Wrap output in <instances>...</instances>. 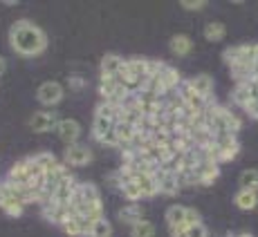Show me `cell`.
<instances>
[{"label":"cell","instance_id":"cell-3","mask_svg":"<svg viewBox=\"0 0 258 237\" xmlns=\"http://www.w3.org/2000/svg\"><path fill=\"white\" fill-rule=\"evenodd\" d=\"M63 94H66V90H63V85H61V83H56V81L41 83V85H38V90H36L38 103H41V105H45V107L58 105V103L63 101Z\"/></svg>","mask_w":258,"mask_h":237},{"label":"cell","instance_id":"cell-30","mask_svg":"<svg viewBox=\"0 0 258 237\" xmlns=\"http://www.w3.org/2000/svg\"><path fill=\"white\" fill-rule=\"evenodd\" d=\"M32 159L36 161V164H38V168H41L43 172H49V170H52L54 166L58 164V159H56V157L52 155V152H36V155H34Z\"/></svg>","mask_w":258,"mask_h":237},{"label":"cell","instance_id":"cell-36","mask_svg":"<svg viewBox=\"0 0 258 237\" xmlns=\"http://www.w3.org/2000/svg\"><path fill=\"white\" fill-rule=\"evenodd\" d=\"M254 67H256V72H258V45H254Z\"/></svg>","mask_w":258,"mask_h":237},{"label":"cell","instance_id":"cell-23","mask_svg":"<svg viewBox=\"0 0 258 237\" xmlns=\"http://www.w3.org/2000/svg\"><path fill=\"white\" fill-rule=\"evenodd\" d=\"M225 36H227V27H225V23H220V21H211V23H207V25H205V38H207L209 43H220Z\"/></svg>","mask_w":258,"mask_h":237},{"label":"cell","instance_id":"cell-37","mask_svg":"<svg viewBox=\"0 0 258 237\" xmlns=\"http://www.w3.org/2000/svg\"><path fill=\"white\" fill-rule=\"evenodd\" d=\"M171 237H186V235H184V230H180V233H175V235H171Z\"/></svg>","mask_w":258,"mask_h":237},{"label":"cell","instance_id":"cell-26","mask_svg":"<svg viewBox=\"0 0 258 237\" xmlns=\"http://www.w3.org/2000/svg\"><path fill=\"white\" fill-rule=\"evenodd\" d=\"M112 128H115V121H108V118L94 116V121H92V137H94V141H101L103 137L112 130Z\"/></svg>","mask_w":258,"mask_h":237},{"label":"cell","instance_id":"cell-22","mask_svg":"<svg viewBox=\"0 0 258 237\" xmlns=\"http://www.w3.org/2000/svg\"><path fill=\"white\" fill-rule=\"evenodd\" d=\"M135 184L140 186L142 197H155V195H160V190H157L155 175H137L135 177Z\"/></svg>","mask_w":258,"mask_h":237},{"label":"cell","instance_id":"cell-28","mask_svg":"<svg viewBox=\"0 0 258 237\" xmlns=\"http://www.w3.org/2000/svg\"><path fill=\"white\" fill-rule=\"evenodd\" d=\"M110 235H112V224L106 219V217H101V219H97L90 224V233H88V237H110Z\"/></svg>","mask_w":258,"mask_h":237},{"label":"cell","instance_id":"cell-32","mask_svg":"<svg viewBox=\"0 0 258 237\" xmlns=\"http://www.w3.org/2000/svg\"><path fill=\"white\" fill-rule=\"evenodd\" d=\"M180 7L186 9V12H200V9L207 7V3H205V0H182Z\"/></svg>","mask_w":258,"mask_h":237},{"label":"cell","instance_id":"cell-15","mask_svg":"<svg viewBox=\"0 0 258 237\" xmlns=\"http://www.w3.org/2000/svg\"><path fill=\"white\" fill-rule=\"evenodd\" d=\"M168 49H171L173 56H186V54L193 52V41L186 36V34H175L168 43Z\"/></svg>","mask_w":258,"mask_h":237},{"label":"cell","instance_id":"cell-25","mask_svg":"<svg viewBox=\"0 0 258 237\" xmlns=\"http://www.w3.org/2000/svg\"><path fill=\"white\" fill-rule=\"evenodd\" d=\"M238 184H240L242 190L258 192V170L256 168H247V170H242L240 177H238Z\"/></svg>","mask_w":258,"mask_h":237},{"label":"cell","instance_id":"cell-7","mask_svg":"<svg viewBox=\"0 0 258 237\" xmlns=\"http://www.w3.org/2000/svg\"><path fill=\"white\" fill-rule=\"evenodd\" d=\"M193 172H196L200 186H213L216 179L220 177V166L213 164V161H200V164L193 168Z\"/></svg>","mask_w":258,"mask_h":237},{"label":"cell","instance_id":"cell-19","mask_svg":"<svg viewBox=\"0 0 258 237\" xmlns=\"http://www.w3.org/2000/svg\"><path fill=\"white\" fill-rule=\"evenodd\" d=\"M119 192L123 195V199H128V204H137L140 199H144L140 186L135 184V179H123V177H121V184H119Z\"/></svg>","mask_w":258,"mask_h":237},{"label":"cell","instance_id":"cell-6","mask_svg":"<svg viewBox=\"0 0 258 237\" xmlns=\"http://www.w3.org/2000/svg\"><path fill=\"white\" fill-rule=\"evenodd\" d=\"M56 123H58V116L54 114V110H38L32 114V118H29V128H32L34 132H38V135L54 130Z\"/></svg>","mask_w":258,"mask_h":237},{"label":"cell","instance_id":"cell-16","mask_svg":"<svg viewBox=\"0 0 258 237\" xmlns=\"http://www.w3.org/2000/svg\"><path fill=\"white\" fill-rule=\"evenodd\" d=\"M135 132H137V128H135V126H131V123H126V121H117V123H115L117 148H126V146H131V141H133V137H135Z\"/></svg>","mask_w":258,"mask_h":237},{"label":"cell","instance_id":"cell-10","mask_svg":"<svg viewBox=\"0 0 258 237\" xmlns=\"http://www.w3.org/2000/svg\"><path fill=\"white\" fill-rule=\"evenodd\" d=\"M77 186H79V181L74 179L72 175L66 177L63 181H58V186H56V190H54L52 199L56 201V204H61V206H70V199H72L74 190H77Z\"/></svg>","mask_w":258,"mask_h":237},{"label":"cell","instance_id":"cell-20","mask_svg":"<svg viewBox=\"0 0 258 237\" xmlns=\"http://www.w3.org/2000/svg\"><path fill=\"white\" fill-rule=\"evenodd\" d=\"M123 67V58L119 54H106L101 58V74L103 76H117L119 70Z\"/></svg>","mask_w":258,"mask_h":237},{"label":"cell","instance_id":"cell-5","mask_svg":"<svg viewBox=\"0 0 258 237\" xmlns=\"http://www.w3.org/2000/svg\"><path fill=\"white\" fill-rule=\"evenodd\" d=\"M56 135L58 139L63 143H68V146H72V143H79V137H81V123L74 121V118H58L56 123Z\"/></svg>","mask_w":258,"mask_h":237},{"label":"cell","instance_id":"cell-1","mask_svg":"<svg viewBox=\"0 0 258 237\" xmlns=\"http://www.w3.org/2000/svg\"><path fill=\"white\" fill-rule=\"evenodd\" d=\"M9 45L18 56H41L47 49V36L32 21H16L9 27Z\"/></svg>","mask_w":258,"mask_h":237},{"label":"cell","instance_id":"cell-38","mask_svg":"<svg viewBox=\"0 0 258 237\" xmlns=\"http://www.w3.org/2000/svg\"><path fill=\"white\" fill-rule=\"evenodd\" d=\"M231 237H251V235H247V233H238V235H231Z\"/></svg>","mask_w":258,"mask_h":237},{"label":"cell","instance_id":"cell-21","mask_svg":"<svg viewBox=\"0 0 258 237\" xmlns=\"http://www.w3.org/2000/svg\"><path fill=\"white\" fill-rule=\"evenodd\" d=\"M123 72H128L131 76L146 81V58H123Z\"/></svg>","mask_w":258,"mask_h":237},{"label":"cell","instance_id":"cell-13","mask_svg":"<svg viewBox=\"0 0 258 237\" xmlns=\"http://www.w3.org/2000/svg\"><path fill=\"white\" fill-rule=\"evenodd\" d=\"M157 81H160V85H162V90H164V92H173V90H177V87H180V83L184 81V78L180 76V72H177L175 67L164 65V67H162V72L157 74Z\"/></svg>","mask_w":258,"mask_h":237},{"label":"cell","instance_id":"cell-4","mask_svg":"<svg viewBox=\"0 0 258 237\" xmlns=\"http://www.w3.org/2000/svg\"><path fill=\"white\" fill-rule=\"evenodd\" d=\"M92 161V150L88 146H83V143H72V146L66 148V155H63V164L68 168L70 166H88Z\"/></svg>","mask_w":258,"mask_h":237},{"label":"cell","instance_id":"cell-34","mask_svg":"<svg viewBox=\"0 0 258 237\" xmlns=\"http://www.w3.org/2000/svg\"><path fill=\"white\" fill-rule=\"evenodd\" d=\"M68 85H70V90H81L83 81L79 76H70V78H68Z\"/></svg>","mask_w":258,"mask_h":237},{"label":"cell","instance_id":"cell-11","mask_svg":"<svg viewBox=\"0 0 258 237\" xmlns=\"http://www.w3.org/2000/svg\"><path fill=\"white\" fill-rule=\"evenodd\" d=\"M61 230L70 237H88V233H90V221L79 215H72L70 219H66L61 224Z\"/></svg>","mask_w":258,"mask_h":237},{"label":"cell","instance_id":"cell-33","mask_svg":"<svg viewBox=\"0 0 258 237\" xmlns=\"http://www.w3.org/2000/svg\"><path fill=\"white\" fill-rule=\"evenodd\" d=\"M184 224H186V228H188V226L202 224V217H200V213H198L196 208H186V215H184Z\"/></svg>","mask_w":258,"mask_h":237},{"label":"cell","instance_id":"cell-2","mask_svg":"<svg viewBox=\"0 0 258 237\" xmlns=\"http://www.w3.org/2000/svg\"><path fill=\"white\" fill-rule=\"evenodd\" d=\"M99 94H101V101L115 103V105H121V103L126 101L128 96H131L117 83L115 76H103V74H101V78H99Z\"/></svg>","mask_w":258,"mask_h":237},{"label":"cell","instance_id":"cell-24","mask_svg":"<svg viewBox=\"0 0 258 237\" xmlns=\"http://www.w3.org/2000/svg\"><path fill=\"white\" fill-rule=\"evenodd\" d=\"M119 112H121V105H115V103H106L101 101L97 105V112H94V116L99 118H108V121H119Z\"/></svg>","mask_w":258,"mask_h":237},{"label":"cell","instance_id":"cell-12","mask_svg":"<svg viewBox=\"0 0 258 237\" xmlns=\"http://www.w3.org/2000/svg\"><path fill=\"white\" fill-rule=\"evenodd\" d=\"M188 87L202 98H213V78L209 74H196L193 78H188Z\"/></svg>","mask_w":258,"mask_h":237},{"label":"cell","instance_id":"cell-9","mask_svg":"<svg viewBox=\"0 0 258 237\" xmlns=\"http://www.w3.org/2000/svg\"><path fill=\"white\" fill-rule=\"evenodd\" d=\"M155 181H157V190H160V195H177L182 188H180V181H177V175H171V172H164L157 168L155 172Z\"/></svg>","mask_w":258,"mask_h":237},{"label":"cell","instance_id":"cell-18","mask_svg":"<svg viewBox=\"0 0 258 237\" xmlns=\"http://www.w3.org/2000/svg\"><path fill=\"white\" fill-rule=\"evenodd\" d=\"M234 204H236V208H240V210H254L256 206H258V192L254 190H238L236 195H234Z\"/></svg>","mask_w":258,"mask_h":237},{"label":"cell","instance_id":"cell-29","mask_svg":"<svg viewBox=\"0 0 258 237\" xmlns=\"http://www.w3.org/2000/svg\"><path fill=\"white\" fill-rule=\"evenodd\" d=\"M131 237H155V224L148 219L137 221L135 226H131Z\"/></svg>","mask_w":258,"mask_h":237},{"label":"cell","instance_id":"cell-31","mask_svg":"<svg viewBox=\"0 0 258 237\" xmlns=\"http://www.w3.org/2000/svg\"><path fill=\"white\" fill-rule=\"evenodd\" d=\"M186 237H209V230H207L205 224H196V226H188L184 230Z\"/></svg>","mask_w":258,"mask_h":237},{"label":"cell","instance_id":"cell-14","mask_svg":"<svg viewBox=\"0 0 258 237\" xmlns=\"http://www.w3.org/2000/svg\"><path fill=\"white\" fill-rule=\"evenodd\" d=\"M251 98H254V87H251V81L236 83L234 92H231V101H234L238 107H245Z\"/></svg>","mask_w":258,"mask_h":237},{"label":"cell","instance_id":"cell-35","mask_svg":"<svg viewBox=\"0 0 258 237\" xmlns=\"http://www.w3.org/2000/svg\"><path fill=\"white\" fill-rule=\"evenodd\" d=\"M5 72H7V61H5V58L0 56V76H3Z\"/></svg>","mask_w":258,"mask_h":237},{"label":"cell","instance_id":"cell-17","mask_svg":"<svg viewBox=\"0 0 258 237\" xmlns=\"http://www.w3.org/2000/svg\"><path fill=\"white\" fill-rule=\"evenodd\" d=\"M142 219H144V213H142V208L137 204H126L123 208H119V221L126 224L128 228L135 226L137 221H142Z\"/></svg>","mask_w":258,"mask_h":237},{"label":"cell","instance_id":"cell-8","mask_svg":"<svg viewBox=\"0 0 258 237\" xmlns=\"http://www.w3.org/2000/svg\"><path fill=\"white\" fill-rule=\"evenodd\" d=\"M184 215H186V206H180V204L168 206V210H166V226H168V233H171V235L180 233V230H186Z\"/></svg>","mask_w":258,"mask_h":237},{"label":"cell","instance_id":"cell-27","mask_svg":"<svg viewBox=\"0 0 258 237\" xmlns=\"http://www.w3.org/2000/svg\"><path fill=\"white\" fill-rule=\"evenodd\" d=\"M247 49H249V45H247V43H242V45H234V47H227L225 52H222V61H225L229 67L236 65V63L240 61V56L247 52Z\"/></svg>","mask_w":258,"mask_h":237}]
</instances>
